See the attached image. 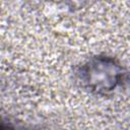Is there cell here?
<instances>
[{"mask_svg": "<svg viewBox=\"0 0 130 130\" xmlns=\"http://www.w3.org/2000/svg\"><path fill=\"white\" fill-rule=\"evenodd\" d=\"M81 86L95 95H108L123 86L127 70L115 57L98 54L84 61L76 72Z\"/></svg>", "mask_w": 130, "mask_h": 130, "instance_id": "cell-1", "label": "cell"}, {"mask_svg": "<svg viewBox=\"0 0 130 130\" xmlns=\"http://www.w3.org/2000/svg\"><path fill=\"white\" fill-rule=\"evenodd\" d=\"M8 127H10L7 123H6V121L3 119V117L0 115V129H3V128H8Z\"/></svg>", "mask_w": 130, "mask_h": 130, "instance_id": "cell-2", "label": "cell"}]
</instances>
